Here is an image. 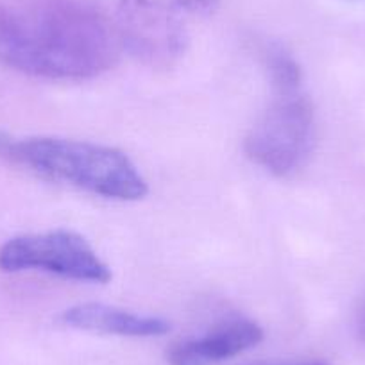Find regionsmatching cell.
Wrapping results in <instances>:
<instances>
[{"instance_id":"obj_1","label":"cell","mask_w":365,"mask_h":365,"mask_svg":"<svg viewBox=\"0 0 365 365\" xmlns=\"http://www.w3.org/2000/svg\"><path fill=\"white\" fill-rule=\"evenodd\" d=\"M120 48L117 27L76 6L0 15V61L29 76L91 79L117 63Z\"/></svg>"},{"instance_id":"obj_2","label":"cell","mask_w":365,"mask_h":365,"mask_svg":"<svg viewBox=\"0 0 365 365\" xmlns=\"http://www.w3.org/2000/svg\"><path fill=\"white\" fill-rule=\"evenodd\" d=\"M0 158L45 179L117 201H140L149 187L128 154L79 140L15 138L0 131Z\"/></svg>"},{"instance_id":"obj_3","label":"cell","mask_w":365,"mask_h":365,"mask_svg":"<svg viewBox=\"0 0 365 365\" xmlns=\"http://www.w3.org/2000/svg\"><path fill=\"white\" fill-rule=\"evenodd\" d=\"M220 0H120L117 31L122 47L150 66H170L190 43L192 31Z\"/></svg>"},{"instance_id":"obj_4","label":"cell","mask_w":365,"mask_h":365,"mask_svg":"<svg viewBox=\"0 0 365 365\" xmlns=\"http://www.w3.org/2000/svg\"><path fill=\"white\" fill-rule=\"evenodd\" d=\"M315 136L314 104L301 91L278 96L252 125L244 142L245 156L278 178H287L307 163Z\"/></svg>"},{"instance_id":"obj_5","label":"cell","mask_w":365,"mask_h":365,"mask_svg":"<svg viewBox=\"0 0 365 365\" xmlns=\"http://www.w3.org/2000/svg\"><path fill=\"white\" fill-rule=\"evenodd\" d=\"M0 269L4 272L43 270L66 279L108 283L111 270L81 235L52 230L11 238L0 247Z\"/></svg>"},{"instance_id":"obj_6","label":"cell","mask_w":365,"mask_h":365,"mask_svg":"<svg viewBox=\"0 0 365 365\" xmlns=\"http://www.w3.org/2000/svg\"><path fill=\"white\" fill-rule=\"evenodd\" d=\"M263 340V329L249 319H233L195 339L174 344L167 351L170 365H213L233 358Z\"/></svg>"},{"instance_id":"obj_7","label":"cell","mask_w":365,"mask_h":365,"mask_svg":"<svg viewBox=\"0 0 365 365\" xmlns=\"http://www.w3.org/2000/svg\"><path fill=\"white\" fill-rule=\"evenodd\" d=\"M61 322L81 331L118 336H161L170 331V324L160 317L133 314L122 308L101 303H83L61 314Z\"/></svg>"},{"instance_id":"obj_8","label":"cell","mask_w":365,"mask_h":365,"mask_svg":"<svg viewBox=\"0 0 365 365\" xmlns=\"http://www.w3.org/2000/svg\"><path fill=\"white\" fill-rule=\"evenodd\" d=\"M269 73L270 83L278 96L299 91L303 72H301L299 63L292 56L285 52H272L269 58Z\"/></svg>"},{"instance_id":"obj_9","label":"cell","mask_w":365,"mask_h":365,"mask_svg":"<svg viewBox=\"0 0 365 365\" xmlns=\"http://www.w3.org/2000/svg\"><path fill=\"white\" fill-rule=\"evenodd\" d=\"M356 326H358V335H360V339L365 342V299H364V303H361L360 312H358Z\"/></svg>"},{"instance_id":"obj_10","label":"cell","mask_w":365,"mask_h":365,"mask_svg":"<svg viewBox=\"0 0 365 365\" xmlns=\"http://www.w3.org/2000/svg\"><path fill=\"white\" fill-rule=\"evenodd\" d=\"M301 365H328L324 361H312V364H301Z\"/></svg>"}]
</instances>
